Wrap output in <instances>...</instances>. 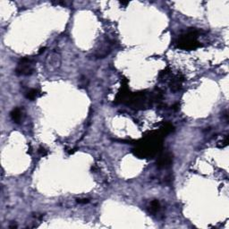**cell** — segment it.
<instances>
[{"mask_svg": "<svg viewBox=\"0 0 229 229\" xmlns=\"http://www.w3.org/2000/svg\"><path fill=\"white\" fill-rule=\"evenodd\" d=\"M38 153L41 155V156H46L47 154H48V151L44 149V148H42V147H40L39 149H38Z\"/></svg>", "mask_w": 229, "mask_h": 229, "instance_id": "cell-8", "label": "cell"}, {"mask_svg": "<svg viewBox=\"0 0 229 229\" xmlns=\"http://www.w3.org/2000/svg\"><path fill=\"white\" fill-rule=\"evenodd\" d=\"M77 202L79 203V204H86V203H89V199H77L76 200Z\"/></svg>", "mask_w": 229, "mask_h": 229, "instance_id": "cell-7", "label": "cell"}, {"mask_svg": "<svg viewBox=\"0 0 229 229\" xmlns=\"http://www.w3.org/2000/svg\"><path fill=\"white\" fill-rule=\"evenodd\" d=\"M16 227H17V226L15 224H13V225L9 226V228H16Z\"/></svg>", "mask_w": 229, "mask_h": 229, "instance_id": "cell-9", "label": "cell"}, {"mask_svg": "<svg viewBox=\"0 0 229 229\" xmlns=\"http://www.w3.org/2000/svg\"><path fill=\"white\" fill-rule=\"evenodd\" d=\"M159 208H160V204H159V202H158L157 200L153 201L151 203V212H157V211H158V210H159Z\"/></svg>", "mask_w": 229, "mask_h": 229, "instance_id": "cell-6", "label": "cell"}, {"mask_svg": "<svg viewBox=\"0 0 229 229\" xmlns=\"http://www.w3.org/2000/svg\"><path fill=\"white\" fill-rule=\"evenodd\" d=\"M11 118L12 120L16 123V124H19L20 122L22 121V112L20 108H15L12 112H11Z\"/></svg>", "mask_w": 229, "mask_h": 229, "instance_id": "cell-4", "label": "cell"}, {"mask_svg": "<svg viewBox=\"0 0 229 229\" xmlns=\"http://www.w3.org/2000/svg\"><path fill=\"white\" fill-rule=\"evenodd\" d=\"M33 73L32 60L29 57H23L20 60L19 65L15 69V74L18 75H30Z\"/></svg>", "mask_w": 229, "mask_h": 229, "instance_id": "cell-2", "label": "cell"}, {"mask_svg": "<svg viewBox=\"0 0 229 229\" xmlns=\"http://www.w3.org/2000/svg\"><path fill=\"white\" fill-rule=\"evenodd\" d=\"M172 163V156L169 154H165L162 157H160L158 166V168H168L171 165Z\"/></svg>", "mask_w": 229, "mask_h": 229, "instance_id": "cell-3", "label": "cell"}, {"mask_svg": "<svg viewBox=\"0 0 229 229\" xmlns=\"http://www.w3.org/2000/svg\"><path fill=\"white\" fill-rule=\"evenodd\" d=\"M38 91L35 90V89H32L29 91H27L26 93V98L30 100H34L35 98H37L38 97Z\"/></svg>", "mask_w": 229, "mask_h": 229, "instance_id": "cell-5", "label": "cell"}, {"mask_svg": "<svg viewBox=\"0 0 229 229\" xmlns=\"http://www.w3.org/2000/svg\"><path fill=\"white\" fill-rule=\"evenodd\" d=\"M198 34L196 32H190L185 35H183L177 41V47L183 49H193L201 46L197 41Z\"/></svg>", "mask_w": 229, "mask_h": 229, "instance_id": "cell-1", "label": "cell"}]
</instances>
